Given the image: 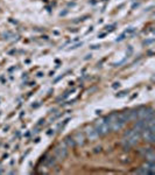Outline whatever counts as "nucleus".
I'll return each mask as SVG.
<instances>
[{
	"label": "nucleus",
	"mask_w": 155,
	"mask_h": 175,
	"mask_svg": "<svg viewBox=\"0 0 155 175\" xmlns=\"http://www.w3.org/2000/svg\"><path fill=\"white\" fill-rule=\"evenodd\" d=\"M106 119V122L109 123V126H110V128L112 130V131H120L124 126H125V124H126V122L121 118V116H120V113L119 115H111L110 117H107V118H105Z\"/></svg>",
	"instance_id": "1"
},
{
	"label": "nucleus",
	"mask_w": 155,
	"mask_h": 175,
	"mask_svg": "<svg viewBox=\"0 0 155 175\" xmlns=\"http://www.w3.org/2000/svg\"><path fill=\"white\" fill-rule=\"evenodd\" d=\"M139 139H140V133L134 130H129L125 133V139L122 144L125 147H132L139 142Z\"/></svg>",
	"instance_id": "2"
},
{
	"label": "nucleus",
	"mask_w": 155,
	"mask_h": 175,
	"mask_svg": "<svg viewBox=\"0 0 155 175\" xmlns=\"http://www.w3.org/2000/svg\"><path fill=\"white\" fill-rule=\"evenodd\" d=\"M93 127L96 128V131H97V133H98L99 137H100V135H106V134L111 131V128H110L109 123L106 122V119L97 120V122L95 123V126H93Z\"/></svg>",
	"instance_id": "3"
},
{
	"label": "nucleus",
	"mask_w": 155,
	"mask_h": 175,
	"mask_svg": "<svg viewBox=\"0 0 155 175\" xmlns=\"http://www.w3.org/2000/svg\"><path fill=\"white\" fill-rule=\"evenodd\" d=\"M68 146L64 142H61L56 148H55V155L58 160H64L68 156Z\"/></svg>",
	"instance_id": "4"
},
{
	"label": "nucleus",
	"mask_w": 155,
	"mask_h": 175,
	"mask_svg": "<svg viewBox=\"0 0 155 175\" xmlns=\"http://www.w3.org/2000/svg\"><path fill=\"white\" fill-rule=\"evenodd\" d=\"M85 138H88L90 141H95L99 138V135H98V133L93 126H88L85 128Z\"/></svg>",
	"instance_id": "5"
},
{
	"label": "nucleus",
	"mask_w": 155,
	"mask_h": 175,
	"mask_svg": "<svg viewBox=\"0 0 155 175\" xmlns=\"http://www.w3.org/2000/svg\"><path fill=\"white\" fill-rule=\"evenodd\" d=\"M72 138H73L76 145H80V146L85 145V134H84V133H82V132H76Z\"/></svg>",
	"instance_id": "6"
},
{
	"label": "nucleus",
	"mask_w": 155,
	"mask_h": 175,
	"mask_svg": "<svg viewBox=\"0 0 155 175\" xmlns=\"http://www.w3.org/2000/svg\"><path fill=\"white\" fill-rule=\"evenodd\" d=\"M143 138L148 142H154V140H155V133H154V131L149 130V128H145L143 130Z\"/></svg>",
	"instance_id": "7"
},
{
	"label": "nucleus",
	"mask_w": 155,
	"mask_h": 175,
	"mask_svg": "<svg viewBox=\"0 0 155 175\" xmlns=\"http://www.w3.org/2000/svg\"><path fill=\"white\" fill-rule=\"evenodd\" d=\"M146 128V120L145 119H139L136 123H135V126H134V131L136 132H141Z\"/></svg>",
	"instance_id": "8"
},
{
	"label": "nucleus",
	"mask_w": 155,
	"mask_h": 175,
	"mask_svg": "<svg viewBox=\"0 0 155 175\" xmlns=\"http://www.w3.org/2000/svg\"><path fill=\"white\" fill-rule=\"evenodd\" d=\"M68 147H73L76 144H75V140H73V138L72 137H66L65 138V140L63 141Z\"/></svg>",
	"instance_id": "9"
},
{
	"label": "nucleus",
	"mask_w": 155,
	"mask_h": 175,
	"mask_svg": "<svg viewBox=\"0 0 155 175\" xmlns=\"http://www.w3.org/2000/svg\"><path fill=\"white\" fill-rule=\"evenodd\" d=\"M47 163H48V166H49V167L54 166V165L56 163V158H55V156H49V158H48V160H47Z\"/></svg>",
	"instance_id": "10"
},
{
	"label": "nucleus",
	"mask_w": 155,
	"mask_h": 175,
	"mask_svg": "<svg viewBox=\"0 0 155 175\" xmlns=\"http://www.w3.org/2000/svg\"><path fill=\"white\" fill-rule=\"evenodd\" d=\"M135 32V28L134 27H129V28H127L126 31H125V34L126 35H129V34H133Z\"/></svg>",
	"instance_id": "11"
},
{
	"label": "nucleus",
	"mask_w": 155,
	"mask_h": 175,
	"mask_svg": "<svg viewBox=\"0 0 155 175\" xmlns=\"http://www.w3.org/2000/svg\"><path fill=\"white\" fill-rule=\"evenodd\" d=\"M127 94H128V91H127V90H124V91H120L119 94H117L116 96H117L118 98H121V97H125Z\"/></svg>",
	"instance_id": "12"
},
{
	"label": "nucleus",
	"mask_w": 155,
	"mask_h": 175,
	"mask_svg": "<svg viewBox=\"0 0 155 175\" xmlns=\"http://www.w3.org/2000/svg\"><path fill=\"white\" fill-rule=\"evenodd\" d=\"M12 35H13V34H12L11 32H6V33H4V34H3V36H4V39H5V40H10Z\"/></svg>",
	"instance_id": "13"
},
{
	"label": "nucleus",
	"mask_w": 155,
	"mask_h": 175,
	"mask_svg": "<svg viewBox=\"0 0 155 175\" xmlns=\"http://www.w3.org/2000/svg\"><path fill=\"white\" fill-rule=\"evenodd\" d=\"M81 46H83V43L81 42V43H76V44H73L69 50H71V49H76V48H78V47H81Z\"/></svg>",
	"instance_id": "14"
},
{
	"label": "nucleus",
	"mask_w": 155,
	"mask_h": 175,
	"mask_svg": "<svg viewBox=\"0 0 155 175\" xmlns=\"http://www.w3.org/2000/svg\"><path fill=\"white\" fill-rule=\"evenodd\" d=\"M68 122H69V119H65V120H64V123H63V124H61V125L58 126V130H62V128H63V127L68 124Z\"/></svg>",
	"instance_id": "15"
},
{
	"label": "nucleus",
	"mask_w": 155,
	"mask_h": 175,
	"mask_svg": "<svg viewBox=\"0 0 155 175\" xmlns=\"http://www.w3.org/2000/svg\"><path fill=\"white\" fill-rule=\"evenodd\" d=\"M133 53V48L131 47V46H128V49H127V51H126V54H127V56H129L131 54Z\"/></svg>",
	"instance_id": "16"
},
{
	"label": "nucleus",
	"mask_w": 155,
	"mask_h": 175,
	"mask_svg": "<svg viewBox=\"0 0 155 175\" xmlns=\"http://www.w3.org/2000/svg\"><path fill=\"white\" fill-rule=\"evenodd\" d=\"M90 48L93 49V50H95V49H99V48H100V44H92Z\"/></svg>",
	"instance_id": "17"
},
{
	"label": "nucleus",
	"mask_w": 155,
	"mask_h": 175,
	"mask_svg": "<svg viewBox=\"0 0 155 175\" xmlns=\"http://www.w3.org/2000/svg\"><path fill=\"white\" fill-rule=\"evenodd\" d=\"M149 43H153V39L152 40H147V41L143 42V44H149Z\"/></svg>",
	"instance_id": "18"
},
{
	"label": "nucleus",
	"mask_w": 155,
	"mask_h": 175,
	"mask_svg": "<svg viewBox=\"0 0 155 175\" xmlns=\"http://www.w3.org/2000/svg\"><path fill=\"white\" fill-rule=\"evenodd\" d=\"M119 86H120V83H119V82H117V83L113 84V88H114V89H116V88H119Z\"/></svg>",
	"instance_id": "19"
},
{
	"label": "nucleus",
	"mask_w": 155,
	"mask_h": 175,
	"mask_svg": "<svg viewBox=\"0 0 155 175\" xmlns=\"http://www.w3.org/2000/svg\"><path fill=\"white\" fill-rule=\"evenodd\" d=\"M105 35H106V33H103V34H100V35H98V38H99V39H103V38H104Z\"/></svg>",
	"instance_id": "20"
},
{
	"label": "nucleus",
	"mask_w": 155,
	"mask_h": 175,
	"mask_svg": "<svg viewBox=\"0 0 155 175\" xmlns=\"http://www.w3.org/2000/svg\"><path fill=\"white\" fill-rule=\"evenodd\" d=\"M43 75H44V74H43V72H41V71H40V72H37V76H39V77H42Z\"/></svg>",
	"instance_id": "21"
},
{
	"label": "nucleus",
	"mask_w": 155,
	"mask_h": 175,
	"mask_svg": "<svg viewBox=\"0 0 155 175\" xmlns=\"http://www.w3.org/2000/svg\"><path fill=\"white\" fill-rule=\"evenodd\" d=\"M88 58H91V54H90V55H86V57H85V60H88Z\"/></svg>",
	"instance_id": "22"
}]
</instances>
